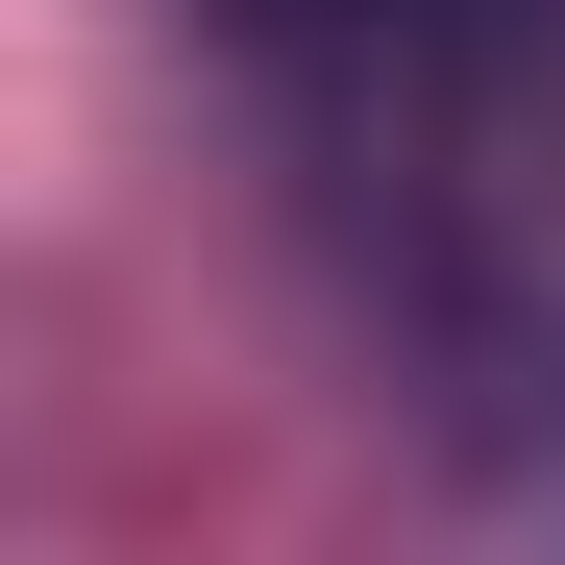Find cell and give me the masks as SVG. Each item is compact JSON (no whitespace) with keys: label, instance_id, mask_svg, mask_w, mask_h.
Wrapping results in <instances>:
<instances>
[{"label":"cell","instance_id":"6da1fadb","mask_svg":"<svg viewBox=\"0 0 565 565\" xmlns=\"http://www.w3.org/2000/svg\"><path fill=\"white\" fill-rule=\"evenodd\" d=\"M270 25H296V50H369V74H443V99H467V74H541V50H565V0H270Z\"/></svg>","mask_w":565,"mask_h":565}]
</instances>
